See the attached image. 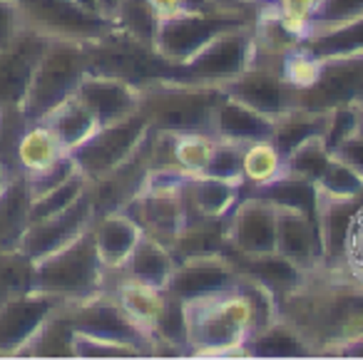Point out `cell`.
<instances>
[{
  "mask_svg": "<svg viewBox=\"0 0 363 360\" xmlns=\"http://www.w3.org/2000/svg\"><path fill=\"white\" fill-rule=\"evenodd\" d=\"M30 226V189L26 174H11L0 191V251H18Z\"/></svg>",
  "mask_w": 363,
  "mask_h": 360,
  "instance_id": "obj_25",
  "label": "cell"
},
{
  "mask_svg": "<svg viewBox=\"0 0 363 360\" xmlns=\"http://www.w3.org/2000/svg\"><path fill=\"white\" fill-rule=\"evenodd\" d=\"M92 239L105 271H120L142 239V229L125 211H107L92 221Z\"/></svg>",
  "mask_w": 363,
  "mask_h": 360,
  "instance_id": "obj_23",
  "label": "cell"
},
{
  "mask_svg": "<svg viewBox=\"0 0 363 360\" xmlns=\"http://www.w3.org/2000/svg\"><path fill=\"white\" fill-rule=\"evenodd\" d=\"M62 310L75 333L135 345L145 355H152V338L122 310L110 291H100L82 300H65Z\"/></svg>",
  "mask_w": 363,
  "mask_h": 360,
  "instance_id": "obj_10",
  "label": "cell"
},
{
  "mask_svg": "<svg viewBox=\"0 0 363 360\" xmlns=\"http://www.w3.org/2000/svg\"><path fill=\"white\" fill-rule=\"evenodd\" d=\"M8 176H11V171H8L6 167H3V162H0V191H3V186H6Z\"/></svg>",
  "mask_w": 363,
  "mask_h": 360,
  "instance_id": "obj_56",
  "label": "cell"
},
{
  "mask_svg": "<svg viewBox=\"0 0 363 360\" xmlns=\"http://www.w3.org/2000/svg\"><path fill=\"white\" fill-rule=\"evenodd\" d=\"M105 274L90 226L75 241L35 261L33 286L62 300H82L105 291Z\"/></svg>",
  "mask_w": 363,
  "mask_h": 360,
  "instance_id": "obj_4",
  "label": "cell"
},
{
  "mask_svg": "<svg viewBox=\"0 0 363 360\" xmlns=\"http://www.w3.org/2000/svg\"><path fill=\"white\" fill-rule=\"evenodd\" d=\"M277 315L301 333L313 355H338L363 335V279L343 264L321 261L277 300Z\"/></svg>",
  "mask_w": 363,
  "mask_h": 360,
  "instance_id": "obj_1",
  "label": "cell"
},
{
  "mask_svg": "<svg viewBox=\"0 0 363 360\" xmlns=\"http://www.w3.org/2000/svg\"><path fill=\"white\" fill-rule=\"evenodd\" d=\"M294 50L313 57V60H328L341 55H363V16L353 21L338 23L331 28L306 33L303 40Z\"/></svg>",
  "mask_w": 363,
  "mask_h": 360,
  "instance_id": "obj_27",
  "label": "cell"
},
{
  "mask_svg": "<svg viewBox=\"0 0 363 360\" xmlns=\"http://www.w3.org/2000/svg\"><path fill=\"white\" fill-rule=\"evenodd\" d=\"M224 95L257 110L269 120H279L298 107V90L281 75V70L267 65H252L242 75L222 85Z\"/></svg>",
  "mask_w": 363,
  "mask_h": 360,
  "instance_id": "obj_13",
  "label": "cell"
},
{
  "mask_svg": "<svg viewBox=\"0 0 363 360\" xmlns=\"http://www.w3.org/2000/svg\"><path fill=\"white\" fill-rule=\"evenodd\" d=\"M254 62V26L234 28L209 40L197 55L182 65H169L164 80L219 85L242 75Z\"/></svg>",
  "mask_w": 363,
  "mask_h": 360,
  "instance_id": "obj_7",
  "label": "cell"
},
{
  "mask_svg": "<svg viewBox=\"0 0 363 360\" xmlns=\"http://www.w3.org/2000/svg\"><path fill=\"white\" fill-rule=\"evenodd\" d=\"M318 3L321 0H272V11L279 16V21L286 26L289 33L301 40L308 33V26H311V18L316 13Z\"/></svg>",
  "mask_w": 363,
  "mask_h": 360,
  "instance_id": "obj_44",
  "label": "cell"
},
{
  "mask_svg": "<svg viewBox=\"0 0 363 360\" xmlns=\"http://www.w3.org/2000/svg\"><path fill=\"white\" fill-rule=\"evenodd\" d=\"M187 350L192 355H244V343L277 318V300L267 288L244 279L234 288L184 303Z\"/></svg>",
  "mask_w": 363,
  "mask_h": 360,
  "instance_id": "obj_2",
  "label": "cell"
},
{
  "mask_svg": "<svg viewBox=\"0 0 363 360\" xmlns=\"http://www.w3.org/2000/svg\"><path fill=\"white\" fill-rule=\"evenodd\" d=\"M242 164H244V145L217 140L214 142L212 157L207 162V169H204V176L242 184Z\"/></svg>",
  "mask_w": 363,
  "mask_h": 360,
  "instance_id": "obj_43",
  "label": "cell"
},
{
  "mask_svg": "<svg viewBox=\"0 0 363 360\" xmlns=\"http://www.w3.org/2000/svg\"><path fill=\"white\" fill-rule=\"evenodd\" d=\"M358 130V110L356 107H341V110L331 112V120H328V130L323 135V145L328 152H333L348 135Z\"/></svg>",
  "mask_w": 363,
  "mask_h": 360,
  "instance_id": "obj_49",
  "label": "cell"
},
{
  "mask_svg": "<svg viewBox=\"0 0 363 360\" xmlns=\"http://www.w3.org/2000/svg\"><path fill=\"white\" fill-rule=\"evenodd\" d=\"M150 6L155 8L160 21L182 16V13H204L224 8L219 0H150Z\"/></svg>",
  "mask_w": 363,
  "mask_h": 360,
  "instance_id": "obj_50",
  "label": "cell"
},
{
  "mask_svg": "<svg viewBox=\"0 0 363 360\" xmlns=\"http://www.w3.org/2000/svg\"><path fill=\"white\" fill-rule=\"evenodd\" d=\"M224 254L232 259V264L237 266L244 279L267 288L274 296V300L296 288L298 281L303 279V269H298L296 264L284 259L277 251H272V254H239V251L224 249Z\"/></svg>",
  "mask_w": 363,
  "mask_h": 360,
  "instance_id": "obj_22",
  "label": "cell"
},
{
  "mask_svg": "<svg viewBox=\"0 0 363 360\" xmlns=\"http://www.w3.org/2000/svg\"><path fill=\"white\" fill-rule=\"evenodd\" d=\"M40 122H45V125L55 132V137L60 140V145L65 147V152H72L75 147H80L82 142L100 127L95 117H92V112L87 110L75 95L62 102V105H57L55 110Z\"/></svg>",
  "mask_w": 363,
  "mask_h": 360,
  "instance_id": "obj_34",
  "label": "cell"
},
{
  "mask_svg": "<svg viewBox=\"0 0 363 360\" xmlns=\"http://www.w3.org/2000/svg\"><path fill=\"white\" fill-rule=\"evenodd\" d=\"M244 196H259V199L269 201L274 206L298 209L318 226V189L311 179H303V176H294L284 171L279 179L269 181V184L244 189Z\"/></svg>",
  "mask_w": 363,
  "mask_h": 360,
  "instance_id": "obj_31",
  "label": "cell"
},
{
  "mask_svg": "<svg viewBox=\"0 0 363 360\" xmlns=\"http://www.w3.org/2000/svg\"><path fill=\"white\" fill-rule=\"evenodd\" d=\"M125 3V0H100V13L105 18H110V21H115L117 11H120V6Z\"/></svg>",
  "mask_w": 363,
  "mask_h": 360,
  "instance_id": "obj_54",
  "label": "cell"
},
{
  "mask_svg": "<svg viewBox=\"0 0 363 360\" xmlns=\"http://www.w3.org/2000/svg\"><path fill=\"white\" fill-rule=\"evenodd\" d=\"M331 154H336L338 159H343L351 169H356L363 176V132L356 130L353 135H348Z\"/></svg>",
  "mask_w": 363,
  "mask_h": 360,
  "instance_id": "obj_52",
  "label": "cell"
},
{
  "mask_svg": "<svg viewBox=\"0 0 363 360\" xmlns=\"http://www.w3.org/2000/svg\"><path fill=\"white\" fill-rule=\"evenodd\" d=\"M75 97L92 112L97 125H110L132 115L140 107V87L122 77L87 72L75 90Z\"/></svg>",
  "mask_w": 363,
  "mask_h": 360,
  "instance_id": "obj_19",
  "label": "cell"
},
{
  "mask_svg": "<svg viewBox=\"0 0 363 360\" xmlns=\"http://www.w3.org/2000/svg\"><path fill=\"white\" fill-rule=\"evenodd\" d=\"M244 196V181L214 179V176H187L182 184V199H184V216L202 214V216H229L232 209Z\"/></svg>",
  "mask_w": 363,
  "mask_h": 360,
  "instance_id": "obj_24",
  "label": "cell"
},
{
  "mask_svg": "<svg viewBox=\"0 0 363 360\" xmlns=\"http://www.w3.org/2000/svg\"><path fill=\"white\" fill-rule=\"evenodd\" d=\"M95 221V206H92V196H90V186L87 191L70 204L65 211L60 214H52L48 219L40 221H30L26 236L21 241V251L28 259L38 261L43 256L52 254V251L62 249L70 241H75L82 231H87Z\"/></svg>",
  "mask_w": 363,
  "mask_h": 360,
  "instance_id": "obj_17",
  "label": "cell"
},
{
  "mask_svg": "<svg viewBox=\"0 0 363 360\" xmlns=\"http://www.w3.org/2000/svg\"><path fill=\"white\" fill-rule=\"evenodd\" d=\"M48 43L50 38L26 26L11 43L0 47V110L23 107L33 72H35Z\"/></svg>",
  "mask_w": 363,
  "mask_h": 360,
  "instance_id": "obj_16",
  "label": "cell"
},
{
  "mask_svg": "<svg viewBox=\"0 0 363 360\" xmlns=\"http://www.w3.org/2000/svg\"><path fill=\"white\" fill-rule=\"evenodd\" d=\"M341 264L346 266L348 271H353L358 279H363V201L356 214H353L351 226H348Z\"/></svg>",
  "mask_w": 363,
  "mask_h": 360,
  "instance_id": "obj_48",
  "label": "cell"
},
{
  "mask_svg": "<svg viewBox=\"0 0 363 360\" xmlns=\"http://www.w3.org/2000/svg\"><path fill=\"white\" fill-rule=\"evenodd\" d=\"M120 271H125V279L164 291L167 283H169L172 271H174V256H172L167 244L142 234L135 251H132L130 259L125 261V266Z\"/></svg>",
  "mask_w": 363,
  "mask_h": 360,
  "instance_id": "obj_29",
  "label": "cell"
},
{
  "mask_svg": "<svg viewBox=\"0 0 363 360\" xmlns=\"http://www.w3.org/2000/svg\"><path fill=\"white\" fill-rule=\"evenodd\" d=\"M298 107L333 112L341 107H363V55H341L321 60L316 80L298 90Z\"/></svg>",
  "mask_w": 363,
  "mask_h": 360,
  "instance_id": "obj_11",
  "label": "cell"
},
{
  "mask_svg": "<svg viewBox=\"0 0 363 360\" xmlns=\"http://www.w3.org/2000/svg\"><path fill=\"white\" fill-rule=\"evenodd\" d=\"M358 16H363V0H321L318 8H316V13H313V18H311L308 33L321 30V28L338 26V23H346V21H353V18H358Z\"/></svg>",
  "mask_w": 363,
  "mask_h": 360,
  "instance_id": "obj_46",
  "label": "cell"
},
{
  "mask_svg": "<svg viewBox=\"0 0 363 360\" xmlns=\"http://www.w3.org/2000/svg\"><path fill=\"white\" fill-rule=\"evenodd\" d=\"M214 137L207 132H179L172 135V157L179 171L189 176L204 174L207 162L214 150Z\"/></svg>",
  "mask_w": 363,
  "mask_h": 360,
  "instance_id": "obj_38",
  "label": "cell"
},
{
  "mask_svg": "<svg viewBox=\"0 0 363 360\" xmlns=\"http://www.w3.org/2000/svg\"><path fill=\"white\" fill-rule=\"evenodd\" d=\"M87 75V50L85 43L50 38L35 72L30 87L23 100V115L28 122H40L75 95L80 80Z\"/></svg>",
  "mask_w": 363,
  "mask_h": 360,
  "instance_id": "obj_5",
  "label": "cell"
},
{
  "mask_svg": "<svg viewBox=\"0 0 363 360\" xmlns=\"http://www.w3.org/2000/svg\"><path fill=\"white\" fill-rule=\"evenodd\" d=\"M239 254L277 251V206L259 196H242L227 216V246Z\"/></svg>",
  "mask_w": 363,
  "mask_h": 360,
  "instance_id": "obj_18",
  "label": "cell"
},
{
  "mask_svg": "<svg viewBox=\"0 0 363 360\" xmlns=\"http://www.w3.org/2000/svg\"><path fill=\"white\" fill-rule=\"evenodd\" d=\"M72 355L75 358H137V355L145 353L140 348H135V345L75 333V338H72Z\"/></svg>",
  "mask_w": 363,
  "mask_h": 360,
  "instance_id": "obj_45",
  "label": "cell"
},
{
  "mask_svg": "<svg viewBox=\"0 0 363 360\" xmlns=\"http://www.w3.org/2000/svg\"><path fill=\"white\" fill-rule=\"evenodd\" d=\"M26 28L18 0H0V47L11 43Z\"/></svg>",
  "mask_w": 363,
  "mask_h": 360,
  "instance_id": "obj_51",
  "label": "cell"
},
{
  "mask_svg": "<svg viewBox=\"0 0 363 360\" xmlns=\"http://www.w3.org/2000/svg\"><path fill=\"white\" fill-rule=\"evenodd\" d=\"M72 330L70 320H67L62 305L43 323L38 335L30 340L23 355H33V358H72Z\"/></svg>",
  "mask_w": 363,
  "mask_h": 360,
  "instance_id": "obj_36",
  "label": "cell"
},
{
  "mask_svg": "<svg viewBox=\"0 0 363 360\" xmlns=\"http://www.w3.org/2000/svg\"><path fill=\"white\" fill-rule=\"evenodd\" d=\"M244 355H252V358H303V355H313V350L308 348L301 333L289 320L277 315L249 335L244 343Z\"/></svg>",
  "mask_w": 363,
  "mask_h": 360,
  "instance_id": "obj_28",
  "label": "cell"
},
{
  "mask_svg": "<svg viewBox=\"0 0 363 360\" xmlns=\"http://www.w3.org/2000/svg\"><path fill=\"white\" fill-rule=\"evenodd\" d=\"M328 120H331V112H313L303 110V107H294L286 115L274 120L272 142L286 159L296 147L306 145L308 140H318V137L323 140L328 130Z\"/></svg>",
  "mask_w": 363,
  "mask_h": 360,
  "instance_id": "obj_32",
  "label": "cell"
},
{
  "mask_svg": "<svg viewBox=\"0 0 363 360\" xmlns=\"http://www.w3.org/2000/svg\"><path fill=\"white\" fill-rule=\"evenodd\" d=\"M23 23L48 38L90 43L115 30L105 16H92L72 0H18Z\"/></svg>",
  "mask_w": 363,
  "mask_h": 360,
  "instance_id": "obj_12",
  "label": "cell"
},
{
  "mask_svg": "<svg viewBox=\"0 0 363 360\" xmlns=\"http://www.w3.org/2000/svg\"><path fill=\"white\" fill-rule=\"evenodd\" d=\"M72 3H77L82 11L92 13V16H102V13H100V0H72Z\"/></svg>",
  "mask_w": 363,
  "mask_h": 360,
  "instance_id": "obj_55",
  "label": "cell"
},
{
  "mask_svg": "<svg viewBox=\"0 0 363 360\" xmlns=\"http://www.w3.org/2000/svg\"><path fill=\"white\" fill-rule=\"evenodd\" d=\"M219 85H199L182 80H152L140 87L142 117L155 132H207L212 127L214 107L222 102Z\"/></svg>",
  "mask_w": 363,
  "mask_h": 360,
  "instance_id": "obj_3",
  "label": "cell"
},
{
  "mask_svg": "<svg viewBox=\"0 0 363 360\" xmlns=\"http://www.w3.org/2000/svg\"><path fill=\"white\" fill-rule=\"evenodd\" d=\"M284 174V154L272 140L252 142L244 147V164H242V181L244 189L264 186L269 181L279 179Z\"/></svg>",
  "mask_w": 363,
  "mask_h": 360,
  "instance_id": "obj_35",
  "label": "cell"
},
{
  "mask_svg": "<svg viewBox=\"0 0 363 360\" xmlns=\"http://www.w3.org/2000/svg\"><path fill=\"white\" fill-rule=\"evenodd\" d=\"M110 293L117 298L122 310L155 340L157 323H160L162 313H164V305H167V291L152 288V286L137 283V281L122 276V281Z\"/></svg>",
  "mask_w": 363,
  "mask_h": 360,
  "instance_id": "obj_30",
  "label": "cell"
},
{
  "mask_svg": "<svg viewBox=\"0 0 363 360\" xmlns=\"http://www.w3.org/2000/svg\"><path fill=\"white\" fill-rule=\"evenodd\" d=\"M277 254L303 271L321 264L323 246L318 226L298 209L277 206Z\"/></svg>",
  "mask_w": 363,
  "mask_h": 360,
  "instance_id": "obj_20",
  "label": "cell"
},
{
  "mask_svg": "<svg viewBox=\"0 0 363 360\" xmlns=\"http://www.w3.org/2000/svg\"><path fill=\"white\" fill-rule=\"evenodd\" d=\"M147 132H150V125L142 117V112H132L122 120L97 127L80 147L70 152V157L77 169L87 176V181H97L125 164L142 145Z\"/></svg>",
  "mask_w": 363,
  "mask_h": 360,
  "instance_id": "obj_9",
  "label": "cell"
},
{
  "mask_svg": "<svg viewBox=\"0 0 363 360\" xmlns=\"http://www.w3.org/2000/svg\"><path fill=\"white\" fill-rule=\"evenodd\" d=\"M65 303L43 291H30L0 305V358L23 355L48 318Z\"/></svg>",
  "mask_w": 363,
  "mask_h": 360,
  "instance_id": "obj_15",
  "label": "cell"
},
{
  "mask_svg": "<svg viewBox=\"0 0 363 360\" xmlns=\"http://www.w3.org/2000/svg\"><path fill=\"white\" fill-rule=\"evenodd\" d=\"M227 246V216H184L169 251L174 261L199 254H219Z\"/></svg>",
  "mask_w": 363,
  "mask_h": 360,
  "instance_id": "obj_26",
  "label": "cell"
},
{
  "mask_svg": "<svg viewBox=\"0 0 363 360\" xmlns=\"http://www.w3.org/2000/svg\"><path fill=\"white\" fill-rule=\"evenodd\" d=\"M274 120L259 115L257 110L242 105L239 100L224 95L222 102L214 107L209 135L219 142H234V145H252V142L272 140Z\"/></svg>",
  "mask_w": 363,
  "mask_h": 360,
  "instance_id": "obj_21",
  "label": "cell"
},
{
  "mask_svg": "<svg viewBox=\"0 0 363 360\" xmlns=\"http://www.w3.org/2000/svg\"><path fill=\"white\" fill-rule=\"evenodd\" d=\"M257 23L247 8H219L204 13H182V16L160 21L155 35V52L169 65H182L197 55L209 40L234 28H247Z\"/></svg>",
  "mask_w": 363,
  "mask_h": 360,
  "instance_id": "obj_6",
  "label": "cell"
},
{
  "mask_svg": "<svg viewBox=\"0 0 363 360\" xmlns=\"http://www.w3.org/2000/svg\"><path fill=\"white\" fill-rule=\"evenodd\" d=\"M239 283H242L239 269L224 251H219V254H199L174 261V271L164 291L189 303V300L234 288Z\"/></svg>",
  "mask_w": 363,
  "mask_h": 360,
  "instance_id": "obj_14",
  "label": "cell"
},
{
  "mask_svg": "<svg viewBox=\"0 0 363 360\" xmlns=\"http://www.w3.org/2000/svg\"><path fill=\"white\" fill-rule=\"evenodd\" d=\"M87 72L112 75L142 87L145 82L164 80L169 72V62H164L155 52V47L135 40L115 26V30L97 40L85 43Z\"/></svg>",
  "mask_w": 363,
  "mask_h": 360,
  "instance_id": "obj_8",
  "label": "cell"
},
{
  "mask_svg": "<svg viewBox=\"0 0 363 360\" xmlns=\"http://www.w3.org/2000/svg\"><path fill=\"white\" fill-rule=\"evenodd\" d=\"M77 169V164L72 162L70 154H65L62 159H57L55 164H50L48 169H40V171H33V174H26V181H28V189H30V199H35V196L45 194V191L55 189V186H60L62 181L70 179Z\"/></svg>",
  "mask_w": 363,
  "mask_h": 360,
  "instance_id": "obj_47",
  "label": "cell"
},
{
  "mask_svg": "<svg viewBox=\"0 0 363 360\" xmlns=\"http://www.w3.org/2000/svg\"><path fill=\"white\" fill-rule=\"evenodd\" d=\"M87 186H90L87 176L82 174V171H75V174H72L67 181H62L60 186H55V189L35 196V199H30V221H40V219H48V216H52V214L65 211L67 206L75 204V201L85 194Z\"/></svg>",
  "mask_w": 363,
  "mask_h": 360,
  "instance_id": "obj_40",
  "label": "cell"
},
{
  "mask_svg": "<svg viewBox=\"0 0 363 360\" xmlns=\"http://www.w3.org/2000/svg\"><path fill=\"white\" fill-rule=\"evenodd\" d=\"M33 281H35V261L28 259L21 249L0 251V305L35 291Z\"/></svg>",
  "mask_w": 363,
  "mask_h": 360,
  "instance_id": "obj_37",
  "label": "cell"
},
{
  "mask_svg": "<svg viewBox=\"0 0 363 360\" xmlns=\"http://www.w3.org/2000/svg\"><path fill=\"white\" fill-rule=\"evenodd\" d=\"M316 189L323 199H351L363 191V176L336 154H331L323 174L316 179Z\"/></svg>",
  "mask_w": 363,
  "mask_h": 360,
  "instance_id": "obj_41",
  "label": "cell"
},
{
  "mask_svg": "<svg viewBox=\"0 0 363 360\" xmlns=\"http://www.w3.org/2000/svg\"><path fill=\"white\" fill-rule=\"evenodd\" d=\"M358 132H363V107L358 110Z\"/></svg>",
  "mask_w": 363,
  "mask_h": 360,
  "instance_id": "obj_57",
  "label": "cell"
},
{
  "mask_svg": "<svg viewBox=\"0 0 363 360\" xmlns=\"http://www.w3.org/2000/svg\"><path fill=\"white\" fill-rule=\"evenodd\" d=\"M338 355H343V358H363V335L358 340H353V343L343 345L338 350Z\"/></svg>",
  "mask_w": 363,
  "mask_h": 360,
  "instance_id": "obj_53",
  "label": "cell"
},
{
  "mask_svg": "<svg viewBox=\"0 0 363 360\" xmlns=\"http://www.w3.org/2000/svg\"><path fill=\"white\" fill-rule=\"evenodd\" d=\"M65 147L60 145V140L55 137V132L45 125V122H30L28 130L23 132L21 142H18V167L23 174H33V171L48 169L50 164H55L57 159H62Z\"/></svg>",
  "mask_w": 363,
  "mask_h": 360,
  "instance_id": "obj_33",
  "label": "cell"
},
{
  "mask_svg": "<svg viewBox=\"0 0 363 360\" xmlns=\"http://www.w3.org/2000/svg\"><path fill=\"white\" fill-rule=\"evenodd\" d=\"M112 23H115L122 33H127L130 38L155 47V35H157V28H160V18H157L155 8L150 6V0H125Z\"/></svg>",
  "mask_w": 363,
  "mask_h": 360,
  "instance_id": "obj_39",
  "label": "cell"
},
{
  "mask_svg": "<svg viewBox=\"0 0 363 360\" xmlns=\"http://www.w3.org/2000/svg\"><path fill=\"white\" fill-rule=\"evenodd\" d=\"M328 159H331V152L326 150L323 140H308L306 145L296 147L291 154L284 159V171L294 176H303V179H311L316 184V179L323 174Z\"/></svg>",
  "mask_w": 363,
  "mask_h": 360,
  "instance_id": "obj_42",
  "label": "cell"
}]
</instances>
